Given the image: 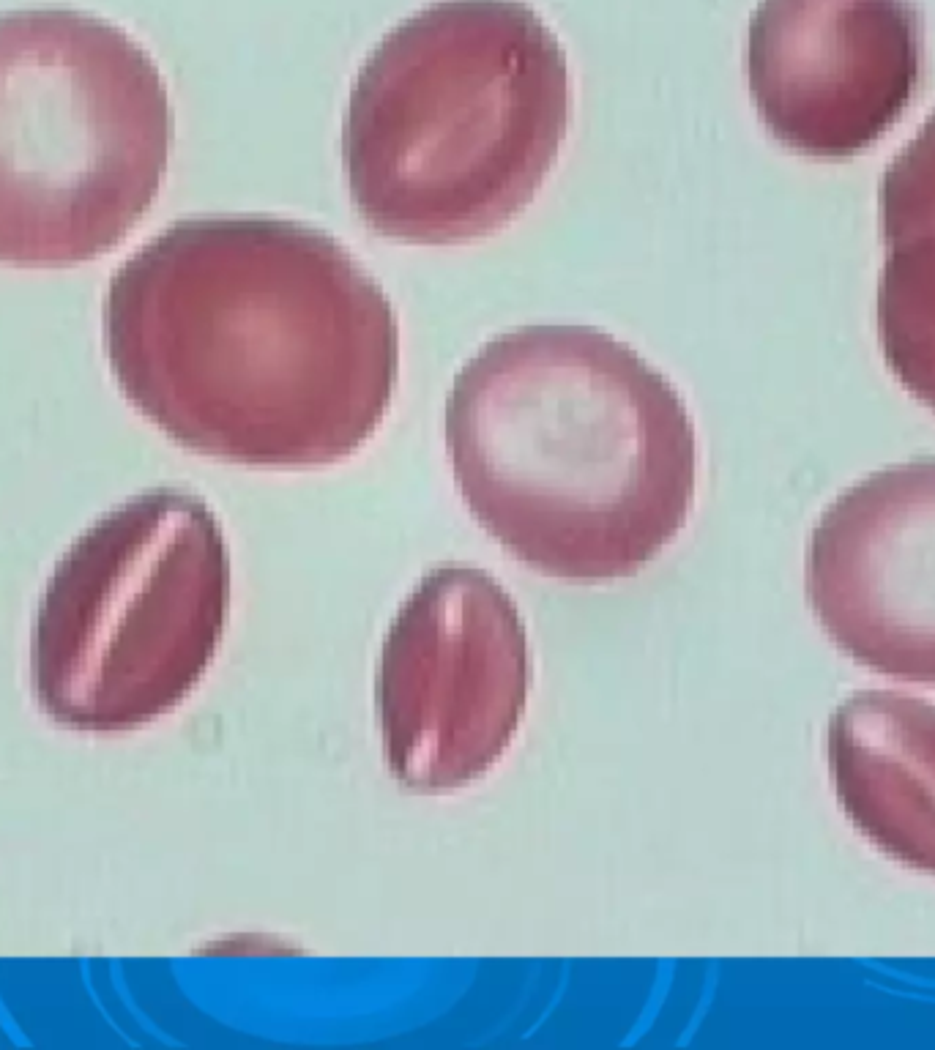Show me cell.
<instances>
[{
	"mask_svg": "<svg viewBox=\"0 0 935 1050\" xmlns=\"http://www.w3.org/2000/svg\"><path fill=\"white\" fill-rule=\"evenodd\" d=\"M170 148L165 77L124 28L77 9L0 14V266L107 255L156 203Z\"/></svg>",
	"mask_w": 935,
	"mask_h": 1050,
	"instance_id": "obj_5",
	"label": "cell"
},
{
	"mask_svg": "<svg viewBox=\"0 0 935 1050\" xmlns=\"http://www.w3.org/2000/svg\"><path fill=\"white\" fill-rule=\"evenodd\" d=\"M104 350L134 411L186 452L307 471L378 433L400 323L378 279L318 227L189 217L113 274Z\"/></svg>",
	"mask_w": 935,
	"mask_h": 1050,
	"instance_id": "obj_1",
	"label": "cell"
},
{
	"mask_svg": "<svg viewBox=\"0 0 935 1050\" xmlns=\"http://www.w3.org/2000/svg\"><path fill=\"white\" fill-rule=\"evenodd\" d=\"M878 217L881 353L905 392L935 413V113L886 167Z\"/></svg>",
	"mask_w": 935,
	"mask_h": 1050,
	"instance_id": "obj_10",
	"label": "cell"
},
{
	"mask_svg": "<svg viewBox=\"0 0 935 1050\" xmlns=\"http://www.w3.org/2000/svg\"><path fill=\"white\" fill-rule=\"evenodd\" d=\"M807 599L859 668L935 687V457L834 498L810 534Z\"/></svg>",
	"mask_w": 935,
	"mask_h": 1050,
	"instance_id": "obj_8",
	"label": "cell"
},
{
	"mask_svg": "<svg viewBox=\"0 0 935 1050\" xmlns=\"http://www.w3.org/2000/svg\"><path fill=\"white\" fill-rule=\"evenodd\" d=\"M561 39L523 0H435L361 63L342 121L353 206L375 236L446 247L534 203L569 134Z\"/></svg>",
	"mask_w": 935,
	"mask_h": 1050,
	"instance_id": "obj_3",
	"label": "cell"
},
{
	"mask_svg": "<svg viewBox=\"0 0 935 1050\" xmlns=\"http://www.w3.org/2000/svg\"><path fill=\"white\" fill-rule=\"evenodd\" d=\"M922 80L925 20L914 0H761L752 14V102L796 154H862L903 118Z\"/></svg>",
	"mask_w": 935,
	"mask_h": 1050,
	"instance_id": "obj_7",
	"label": "cell"
},
{
	"mask_svg": "<svg viewBox=\"0 0 935 1050\" xmlns=\"http://www.w3.org/2000/svg\"><path fill=\"white\" fill-rule=\"evenodd\" d=\"M443 430L468 512L545 577L638 575L695 506L698 435L679 389L591 326L498 334L457 372Z\"/></svg>",
	"mask_w": 935,
	"mask_h": 1050,
	"instance_id": "obj_2",
	"label": "cell"
},
{
	"mask_svg": "<svg viewBox=\"0 0 935 1050\" xmlns=\"http://www.w3.org/2000/svg\"><path fill=\"white\" fill-rule=\"evenodd\" d=\"M528 690V629L506 588L471 564L435 567L400 605L378 657L391 777L424 796L487 777L517 739Z\"/></svg>",
	"mask_w": 935,
	"mask_h": 1050,
	"instance_id": "obj_6",
	"label": "cell"
},
{
	"mask_svg": "<svg viewBox=\"0 0 935 1050\" xmlns=\"http://www.w3.org/2000/svg\"><path fill=\"white\" fill-rule=\"evenodd\" d=\"M230 616V553L200 495L154 487L93 520L36 602V706L69 733L118 736L165 720L203 684Z\"/></svg>",
	"mask_w": 935,
	"mask_h": 1050,
	"instance_id": "obj_4",
	"label": "cell"
},
{
	"mask_svg": "<svg viewBox=\"0 0 935 1050\" xmlns=\"http://www.w3.org/2000/svg\"><path fill=\"white\" fill-rule=\"evenodd\" d=\"M826 758L848 824L886 859L935 878V703L853 692L829 720Z\"/></svg>",
	"mask_w": 935,
	"mask_h": 1050,
	"instance_id": "obj_9",
	"label": "cell"
}]
</instances>
